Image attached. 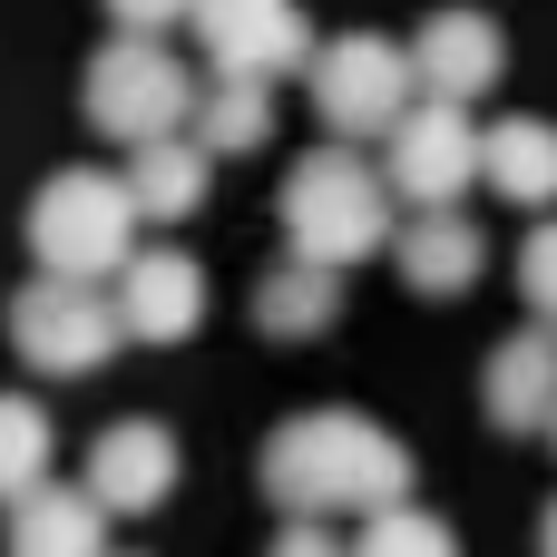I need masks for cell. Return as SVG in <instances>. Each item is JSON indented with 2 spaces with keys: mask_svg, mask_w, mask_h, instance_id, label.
Listing matches in <instances>:
<instances>
[{
  "mask_svg": "<svg viewBox=\"0 0 557 557\" xmlns=\"http://www.w3.org/2000/svg\"><path fill=\"white\" fill-rule=\"evenodd\" d=\"M333 304H343V274H333V264H313V255H284V264L255 284V323H264L274 343L323 333V323H333Z\"/></svg>",
  "mask_w": 557,
  "mask_h": 557,
  "instance_id": "cell-17",
  "label": "cell"
},
{
  "mask_svg": "<svg viewBox=\"0 0 557 557\" xmlns=\"http://www.w3.org/2000/svg\"><path fill=\"white\" fill-rule=\"evenodd\" d=\"M264 137H274V78L264 69H215V88H196V147L245 157Z\"/></svg>",
  "mask_w": 557,
  "mask_h": 557,
  "instance_id": "cell-15",
  "label": "cell"
},
{
  "mask_svg": "<svg viewBox=\"0 0 557 557\" xmlns=\"http://www.w3.org/2000/svg\"><path fill=\"white\" fill-rule=\"evenodd\" d=\"M519 294H529L539 313H557V215L529 235V245H519Z\"/></svg>",
  "mask_w": 557,
  "mask_h": 557,
  "instance_id": "cell-21",
  "label": "cell"
},
{
  "mask_svg": "<svg viewBox=\"0 0 557 557\" xmlns=\"http://www.w3.org/2000/svg\"><path fill=\"white\" fill-rule=\"evenodd\" d=\"M108 539V509L88 499V490H29V499H10V548H98Z\"/></svg>",
  "mask_w": 557,
  "mask_h": 557,
  "instance_id": "cell-18",
  "label": "cell"
},
{
  "mask_svg": "<svg viewBox=\"0 0 557 557\" xmlns=\"http://www.w3.org/2000/svg\"><path fill=\"white\" fill-rule=\"evenodd\" d=\"M392 255H401V284L411 294H470L480 284V264H490V245H480V225L460 215V206H411V225H392Z\"/></svg>",
  "mask_w": 557,
  "mask_h": 557,
  "instance_id": "cell-12",
  "label": "cell"
},
{
  "mask_svg": "<svg viewBox=\"0 0 557 557\" xmlns=\"http://www.w3.org/2000/svg\"><path fill=\"white\" fill-rule=\"evenodd\" d=\"M39 480H49V411L20 401V392H0V509L29 499Z\"/></svg>",
  "mask_w": 557,
  "mask_h": 557,
  "instance_id": "cell-19",
  "label": "cell"
},
{
  "mask_svg": "<svg viewBox=\"0 0 557 557\" xmlns=\"http://www.w3.org/2000/svg\"><path fill=\"white\" fill-rule=\"evenodd\" d=\"M382 186L401 196V206H460L470 186H480V127H470V108L460 98H411L392 127H382Z\"/></svg>",
  "mask_w": 557,
  "mask_h": 557,
  "instance_id": "cell-7",
  "label": "cell"
},
{
  "mask_svg": "<svg viewBox=\"0 0 557 557\" xmlns=\"http://www.w3.org/2000/svg\"><path fill=\"white\" fill-rule=\"evenodd\" d=\"M10 352L29 362V372H49V382H78V372H98L108 352H117V304L88 284V274H29L20 294H10Z\"/></svg>",
  "mask_w": 557,
  "mask_h": 557,
  "instance_id": "cell-5",
  "label": "cell"
},
{
  "mask_svg": "<svg viewBox=\"0 0 557 557\" xmlns=\"http://www.w3.org/2000/svg\"><path fill=\"white\" fill-rule=\"evenodd\" d=\"M352 539H362V548H450V529L421 519V509H401V499L372 509V519H352Z\"/></svg>",
  "mask_w": 557,
  "mask_h": 557,
  "instance_id": "cell-20",
  "label": "cell"
},
{
  "mask_svg": "<svg viewBox=\"0 0 557 557\" xmlns=\"http://www.w3.org/2000/svg\"><path fill=\"white\" fill-rule=\"evenodd\" d=\"M137 196H127V176H98V166H59L39 196H29V255L49 264V274H88V284H108L127 255H137Z\"/></svg>",
  "mask_w": 557,
  "mask_h": 557,
  "instance_id": "cell-3",
  "label": "cell"
},
{
  "mask_svg": "<svg viewBox=\"0 0 557 557\" xmlns=\"http://www.w3.org/2000/svg\"><path fill=\"white\" fill-rule=\"evenodd\" d=\"M490 421L499 431H548L557 411V333H509L499 352H490Z\"/></svg>",
  "mask_w": 557,
  "mask_h": 557,
  "instance_id": "cell-13",
  "label": "cell"
},
{
  "mask_svg": "<svg viewBox=\"0 0 557 557\" xmlns=\"http://www.w3.org/2000/svg\"><path fill=\"white\" fill-rule=\"evenodd\" d=\"M548 441H557V411H548Z\"/></svg>",
  "mask_w": 557,
  "mask_h": 557,
  "instance_id": "cell-24",
  "label": "cell"
},
{
  "mask_svg": "<svg viewBox=\"0 0 557 557\" xmlns=\"http://www.w3.org/2000/svg\"><path fill=\"white\" fill-rule=\"evenodd\" d=\"M108 20H117V29H176L186 0H108Z\"/></svg>",
  "mask_w": 557,
  "mask_h": 557,
  "instance_id": "cell-22",
  "label": "cell"
},
{
  "mask_svg": "<svg viewBox=\"0 0 557 557\" xmlns=\"http://www.w3.org/2000/svg\"><path fill=\"white\" fill-rule=\"evenodd\" d=\"M166 490H176V431H166V421H117V431H98V450H88V499H98L108 519H147V509H166Z\"/></svg>",
  "mask_w": 557,
  "mask_h": 557,
  "instance_id": "cell-9",
  "label": "cell"
},
{
  "mask_svg": "<svg viewBox=\"0 0 557 557\" xmlns=\"http://www.w3.org/2000/svg\"><path fill=\"white\" fill-rule=\"evenodd\" d=\"M480 186H499L509 206H557V127L548 117L480 127Z\"/></svg>",
  "mask_w": 557,
  "mask_h": 557,
  "instance_id": "cell-14",
  "label": "cell"
},
{
  "mask_svg": "<svg viewBox=\"0 0 557 557\" xmlns=\"http://www.w3.org/2000/svg\"><path fill=\"white\" fill-rule=\"evenodd\" d=\"M206 323V274H196V255H127L117 264V333H137V343H186Z\"/></svg>",
  "mask_w": 557,
  "mask_h": 557,
  "instance_id": "cell-11",
  "label": "cell"
},
{
  "mask_svg": "<svg viewBox=\"0 0 557 557\" xmlns=\"http://www.w3.org/2000/svg\"><path fill=\"white\" fill-rule=\"evenodd\" d=\"M284 245L313 255V264H333V274L392 245V186H382V166L352 157V137L313 147L284 176Z\"/></svg>",
  "mask_w": 557,
  "mask_h": 557,
  "instance_id": "cell-2",
  "label": "cell"
},
{
  "mask_svg": "<svg viewBox=\"0 0 557 557\" xmlns=\"http://www.w3.org/2000/svg\"><path fill=\"white\" fill-rule=\"evenodd\" d=\"M548 548H557V509H548Z\"/></svg>",
  "mask_w": 557,
  "mask_h": 557,
  "instance_id": "cell-23",
  "label": "cell"
},
{
  "mask_svg": "<svg viewBox=\"0 0 557 557\" xmlns=\"http://www.w3.org/2000/svg\"><path fill=\"white\" fill-rule=\"evenodd\" d=\"M206 166H215V157H206L196 137H176V127H166V137H147V147H137V166H127L137 215H157V225L196 215V206H206Z\"/></svg>",
  "mask_w": 557,
  "mask_h": 557,
  "instance_id": "cell-16",
  "label": "cell"
},
{
  "mask_svg": "<svg viewBox=\"0 0 557 557\" xmlns=\"http://www.w3.org/2000/svg\"><path fill=\"white\" fill-rule=\"evenodd\" d=\"M499 69H509V39L480 20V10H431L421 29H411V78H421V98H480V88H499Z\"/></svg>",
  "mask_w": 557,
  "mask_h": 557,
  "instance_id": "cell-10",
  "label": "cell"
},
{
  "mask_svg": "<svg viewBox=\"0 0 557 557\" xmlns=\"http://www.w3.org/2000/svg\"><path fill=\"white\" fill-rule=\"evenodd\" d=\"M304 78H313V108H323V127L333 137H382L411 98H421V78H411V49L401 39H372V29H352V39H333V49H313L304 59Z\"/></svg>",
  "mask_w": 557,
  "mask_h": 557,
  "instance_id": "cell-6",
  "label": "cell"
},
{
  "mask_svg": "<svg viewBox=\"0 0 557 557\" xmlns=\"http://www.w3.org/2000/svg\"><path fill=\"white\" fill-rule=\"evenodd\" d=\"M78 98H88V127L117 137V147H147V137H166V127L196 117V78H186V59L157 29H117L88 59V88Z\"/></svg>",
  "mask_w": 557,
  "mask_h": 557,
  "instance_id": "cell-4",
  "label": "cell"
},
{
  "mask_svg": "<svg viewBox=\"0 0 557 557\" xmlns=\"http://www.w3.org/2000/svg\"><path fill=\"white\" fill-rule=\"evenodd\" d=\"M264 490L294 519H372L411 490V450L362 411H304L264 441Z\"/></svg>",
  "mask_w": 557,
  "mask_h": 557,
  "instance_id": "cell-1",
  "label": "cell"
},
{
  "mask_svg": "<svg viewBox=\"0 0 557 557\" xmlns=\"http://www.w3.org/2000/svg\"><path fill=\"white\" fill-rule=\"evenodd\" d=\"M186 20H196V49H206L215 69H264V78H284V69L313 59V29H304L294 0H186Z\"/></svg>",
  "mask_w": 557,
  "mask_h": 557,
  "instance_id": "cell-8",
  "label": "cell"
}]
</instances>
